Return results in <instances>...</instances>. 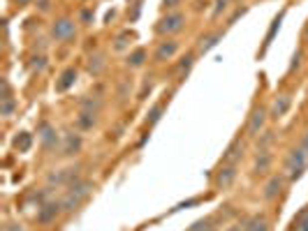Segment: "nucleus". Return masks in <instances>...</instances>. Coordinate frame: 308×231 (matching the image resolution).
I'll list each match as a JSON object with an SVG mask.
<instances>
[{"instance_id": "nucleus-1", "label": "nucleus", "mask_w": 308, "mask_h": 231, "mask_svg": "<svg viewBox=\"0 0 308 231\" xmlns=\"http://www.w3.org/2000/svg\"><path fill=\"white\" fill-rule=\"evenodd\" d=\"M308 169V148L299 146V148H292L285 157V166H283V173L288 180H297L302 178L304 171Z\"/></svg>"}, {"instance_id": "nucleus-2", "label": "nucleus", "mask_w": 308, "mask_h": 231, "mask_svg": "<svg viewBox=\"0 0 308 231\" xmlns=\"http://www.w3.org/2000/svg\"><path fill=\"white\" fill-rule=\"evenodd\" d=\"M183 28H186V14L176 9V12H167V16H162L155 23V33L162 37H172V35L181 33Z\"/></svg>"}, {"instance_id": "nucleus-3", "label": "nucleus", "mask_w": 308, "mask_h": 231, "mask_svg": "<svg viewBox=\"0 0 308 231\" xmlns=\"http://www.w3.org/2000/svg\"><path fill=\"white\" fill-rule=\"evenodd\" d=\"M267 127V109L264 106H255L246 123V137L248 139H257Z\"/></svg>"}, {"instance_id": "nucleus-4", "label": "nucleus", "mask_w": 308, "mask_h": 231, "mask_svg": "<svg viewBox=\"0 0 308 231\" xmlns=\"http://www.w3.org/2000/svg\"><path fill=\"white\" fill-rule=\"evenodd\" d=\"M74 35H77V21L70 19V16H61L51 23V37L56 42H67L72 40Z\"/></svg>"}, {"instance_id": "nucleus-5", "label": "nucleus", "mask_w": 308, "mask_h": 231, "mask_svg": "<svg viewBox=\"0 0 308 231\" xmlns=\"http://www.w3.org/2000/svg\"><path fill=\"white\" fill-rule=\"evenodd\" d=\"M236 176H239V171H236V164H222L218 171H215L213 176V185L215 190H227V187H232L236 180Z\"/></svg>"}, {"instance_id": "nucleus-6", "label": "nucleus", "mask_w": 308, "mask_h": 231, "mask_svg": "<svg viewBox=\"0 0 308 231\" xmlns=\"http://www.w3.org/2000/svg\"><path fill=\"white\" fill-rule=\"evenodd\" d=\"M285 173H271L267 178V183H264V187H262V197L267 199V201H274V199H278V194L283 192V187H285Z\"/></svg>"}, {"instance_id": "nucleus-7", "label": "nucleus", "mask_w": 308, "mask_h": 231, "mask_svg": "<svg viewBox=\"0 0 308 231\" xmlns=\"http://www.w3.org/2000/svg\"><path fill=\"white\" fill-rule=\"evenodd\" d=\"M179 53V42L172 40V37H165V40L158 44V49H155L153 53V60L155 63H167V60H172Z\"/></svg>"}, {"instance_id": "nucleus-8", "label": "nucleus", "mask_w": 308, "mask_h": 231, "mask_svg": "<svg viewBox=\"0 0 308 231\" xmlns=\"http://www.w3.org/2000/svg\"><path fill=\"white\" fill-rule=\"evenodd\" d=\"M243 151H246V144H243L241 137H236L234 141L227 146V151L222 153V164H239L243 157Z\"/></svg>"}, {"instance_id": "nucleus-9", "label": "nucleus", "mask_w": 308, "mask_h": 231, "mask_svg": "<svg viewBox=\"0 0 308 231\" xmlns=\"http://www.w3.org/2000/svg\"><path fill=\"white\" fill-rule=\"evenodd\" d=\"M271 169H274V155H271V151H257L255 162H253V171L257 176H267Z\"/></svg>"}, {"instance_id": "nucleus-10", "label": "nucleus", "mask_w": 308, "mask_h": 231, "mask_svg": "<svg viewBox=\"0 0 308 231\" xmlns=\"http://www.w3.org/2000/svg\"><path fill=\"white\" fill-rule=\"evenodd\" d=\"M63 211V204H56V201H49V204H42L40 211H37V222L40 225H51Z\"/></svg>"}, {"instance_id": "nucleus-11", "label": "nucleus", "mask_w": 308, "mask_h": 231, "mask_svg": "<svg viewBox=\"0 0 308 231\" xmlns=\"http://www.w3.org/2000/svg\"><path fill=\"white\" fill-rule=\"evenodd\" d=\"M243 231H271L267 215H262V213H255V215L246 218V220H243Z\"/></svg>"}, {"instance_id": "nucleus-12", "label": "nucleus", "mask_w": 308, "mask_h": 231, "mask_svg": "<svg viewBox=\"0 0 308 231\" xmlns=\"http://www.w3.org/2000/svg\"><path fill=\"white\" fill-rule=\"evenodd\" d=\"M40 141H42V146L44 148H56V144H58V134H56V130L49 123H42L40 125Z\"/></svg>"}, {"instance_id": "nucleus-13", "label": "nucleus", "mask_w": 308, "mask_h": 231, "mask_svg": "<svg viewBox=\"0 0 308 231\" xmlns=\"http://www.w3.org/2000/svg\"><path fill=\"white\" fill-rule=\"evenodd\" d=\"M290 104H292L290 95H278V97L274 99V106H271V116H274V118H281V116H285V113L290 111Z\"/></svg>"}, {"instance_id": "nucleus-14", "label": "nucleus", "mask_w": 308, "mask_h": 231, "mask_svg": "<svg viewBox=\"0 0 308 231\" xmlns=\"http://www.w3.org/2000/svg\"><path fill=\"white\" fill-rule=\"evenodd\" d=\"M74 81H77V70H74V67H67L65 72L61 74V81H56V90H58V92H65L67 88L74 83Z\"/></svg>"}, {"instance_id": "nucleus-15", "label": "nucleus", "mask_w": 308, "mask_h": 231, "mask_svg": "<svg viewBox=\"0 0 308 231\" xmlns=\"http://www.w3.org/2000/svg\"><path fill=\"white\" fill-rule=\"evenodd\" d=\"M104 67H107L104 53H95V56H91V58H88V72L93 74V77L102 74V70H104Z\"/></svg>"}, {"instance_id": "nucleus-16", "label": "nucleus", "mask_w": 308, "mask_h": 231, "mask_svg": "<svg viewBox=\"0 0 308 231\" xmlns=\"http://www.w3.org/2000/svg\"><path fill=\"white\" fill-rule=\"evenodd\" d=\"M81 148V137L79 134H65V146H63V153L65 155H74V153H79Z\"/></svg>"}, {"instance_id": "nucleus-17", "label": "nucleus", "mask_w": 308, "mask_h": 231, "mask_svg": "<svg viewBox=\"0 0 308 231\" xmlns=\"http://www.w3.org/2000/svg\"><path fill=\"white\" fill-rule=\"evenodd\" d=\"M144 63H146V49H134V51L127 56V67H132V70L141 67Z\"/></svg>"}, {"instance_id": "nucleus-18", "label": "nucleus", "mask_w": 308, "mask_h": 231, "mask_svg": "<svg viewBox=\"0 0 308 231\" xmlns=\"http://www.w3.org/2000/svg\"><path fill=\"white\" fill-rule=\"evenodd\" d=\"M222 37V33L218 30V33H213V35H206V37H202V42H200V49H197V53H206V51H211L215 44H218V40Z\"/></svg>"}, {"instance_id": "nucleus-19", "label": "nucleus", "mask_w": 308, "mask_h": 231, "mask_svg": "<svg viewBox=\"0 0 308 231\" xmlns=\"http://www.w3.org/2000/svg\"><path fill=\"white\" fill-rule=\"evenodd\" d=\"M276 141V134L271 132V130H264V132L257 137V151H269L271 146H274Z\"/></svg>"}, {"instance_id": "nucleus-20", "label": "nucleus", "mask_w": 308, "mask_h": 231, "mask_svg": "<svg viewBox=\"0 0 308 231\" xmlns=\"http://www.w3.org/2000/svg\"><path fill=\"white\" fill-rule=\"evenodd\" d=\"M215 222H218V220H215V218H204V220H197V222H195V225L190 227V229H188V231H215Z\"/></svg>"}, {"instance_id": "nucleus-21", "label": "nucleus", "mask_w": 308, "mask_h": 231, "mask_svg": "<svg viewBox=\"0 0 308 231\" xmlns=\"http://www.w3.org/2000/svg\"><path fill=\"white\" fill-rule=\"evenodd\" d=\"M79 109L81 111H86V113H98L102 109V102L100 99H91V97H84L79 102Z\"/></svg>"}, {"instance_id": "nucleus-22", "label": "nucleus", "mask_w": 308, "mask_h": 231, "mask_svg": "<svg viewBox=\"0 0 308 231\" xmlns=\"http://www.w3.org/2000/svg\"><path fill=\"white\" fill-rule=\"evenodd\" d=\"M77 125H79L81 130H91V127L95 125V113L81 111V113H79V118H77Z\"/></svg>"}, {"instance_id": "nucleus-23", "label": "nucleus", "mask_w": 308, "mask_h": 231, "mask_svg": "<svg viewBox=\"0 0 308 231\" xmlns=\"http://www.w3.org/2000/svg\"><path fill=\"white\" fill-rule=\"evenodd\" d=\"M30 144H33V137L28 132H21V137H16V141H14L16 151H21V153H26L28 148H30Z\"/></svg>"}, {"instance_id": "nucleus-24", "label": "nucleus", "mask_w": 308, "mask_h": 231, "mask_svg": "<svg viewBox=\"0 0 308 231\" xmlns=\"http://www.w3.org/2000/svg\"><path fill=\"white\" fill-rule=\"evenodd\" d=\"M162 109H165V102H158V104L148 111V118H146V123L148 125H155L158 120H160V113H162Z\"/></svg>"}, {"instance_id": "nucleus-25", "label": "nucleus", "mask_w": 308, "mask_h": 231, "mask_svg": "<svg viewBox=\"0 0 308 231\" xmlns=\"http://www.w3.org/2000/svg\"><path fill=\"white\" fill-rule=\"evenodd\" d=\"M288 231H308V222L302 218V215H297V218L290 222V229Z\"/></svg>"}, {"instance_id": "nucleus-26", "label": "nucleus", "mask_w": 308, "mask_h": 231, "mask_svg": "<svg viewBox=\"0 0 308 231\" xmlns=\"http://www.w3.org/2000/svg\"><path fill=\"white\" fill-rule=\"evenodd\" d=\"M193 65H195V53H188L186 58H183V63L179 65V74H181V77L183 74H188V70H190Z\"/></svg>"}, {"instance_id": "nucleus-27", "label": "nucleus", "mask_w": 308, "mask_h": 231, "mask_svg": "<svg viewBox=\"0 0 308 231\" xmlns=\"http://www.w3.org/2000/svg\"><path fill=\"white\" fill-rule=\"evenodd\" d=\"M14 109H16V102H14L12 97H9V99H2V116H5V118H9V116H12Z\"/></svg>"}, {"instance_id": "nucleus-28", "label": "nucleus", "mask_w": 308, "mask_h": 231, "mask_svg": "<svg viewBox=\"0 0 308 231\" xmlns=\"http://www.w3.org/2000/svg\"><path fill=\"white\" fill-rule=\"evenodd\" d=\"M213 5H215V7H213V16H220V14L229 7V0H215Z\"/></svg>"}, {"instance_id": "nucleus-29", "label": "nucleus", "mask_w": 308, "mask_h": 231, "mask_svg": "<svg viewBox=\"0 0 308 231\" xmlns=\"http://www.w3.org/2000/svg\"><path fill=\"white\" fill-rule=\"evenodd\" d=\"M30 67H33V70H44V67H47V58H44V56H33V63H30Z\"/></svg>"}, {"instance_id": "nucleus-30", "label": "nucleus", "mask_w": 308, "mask_h": 231, "mask_svg": "<svg viewBox=\"0 0 308 231\" xmlns=\"http://www.w3.org/2000/svg\"><path fill=\"white\" fill-rule=\"evenodd\" d=\"M79 21L81 23H91V21H93V12H91V9H81V14H79Z\"/></svg>"}, {"instance_id": "nucleus-31", "label": "nucleus", "mask_w": 308, "mask_h": 231, "mask_svg": "<svg viewBox=\"0 0 308 231\" xmlns=\"http://www.w3.org/2000/svg\"><path fill=\"white\" fill-rule=\"evenodd\" d=\"M127 90H130V81H123L121 88H118V97H121V102L127 99Z\"/></svg>"}, {"instance_id": "nucleus-32", "label": "nucleus", "mask_w": 308, "mask_h": 231, "mask_svg": "<svg viewBox=\"0 0 308 231\" xmlns=\"http://www.w3.org/2000/svg\"><path fill=\"white\" fill-rule=\"evenodd\" d=\"M5 231H26V229H23L21 222H9V225L5 227Z\"/></svg>"}, {"instance_id": "nucleus-33", "label": "nucleus", "mask_w": 308, "mask_h": 231, "mask_svg": "<svg viewBox=\"0 0 308 231\" xmlns=\"http://www.w3.org/2000/svg\"><path fill=\"white\" fill-rule=\"evenodd\" d=\"M35 2H37V5H40V9H44V12L49 9V0H35Z\"/></svg>"}, {"instance_id": "nucleus-34", "label": "nucleus", "mask_w": 308, "mask_h": 231, "mask_svg": "<svg viewBox=\"0 0 308 231\" xmlns=\"http://www.w3.org/2000/svg\"><path fill=\"white\" fill-rule=\"evenodd\" d=\"M225 231H243V225H234V227H227Z\"/></svg>"}, {"instance_id": "nucleus-35", "label": "nucleus", "mask_w": 308, "mask_h": 231, "mask_svg": "<svg viewBox=\"0 0 308 231\" xmlns=\"http://www.w3.org/2000/svg\"><path fill=\"white\" fill-rule=\"evenodd\" d=\"M302 146H304V148H308V132L304 134V139H302Z\"/></svg>"}, {"instance_id": "nucleus-36", "label": "nucleus", "mask_w": 308, "mask_h": 231, "mask_svg": "<svg viewBox=\"0 0 308 231\" xmlns=\"http://www.w3.org/2000/svg\"><path fill=\"white\" fill-rule=\"evenodd\" d=\"M304 37H306V42H308V26H306V33H304Z\"/></svg>"}, {"instance_id": "nucleus-37", "label": "nucleus", "mask_w": 308, "mask_h": 231, "mask_svg": "<svg viewBox=\"0 0 308 231\" xmlns=\"http://www.w3.org/2000/svg\"><path fill=\"white\" fill-rule=\"evenodd\" d=\"M19 2H21V5H26V2H28V0H19Z\"/></svg>"}]
</instances>
